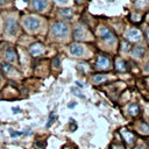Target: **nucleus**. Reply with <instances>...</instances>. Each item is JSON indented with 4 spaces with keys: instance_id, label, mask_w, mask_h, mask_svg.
Returning <instances> with one entry per match:
<instances>
[{
    "instance_id": "nucleus-33",
    "label": "nucleus",
    "mask_w": 149,
    "mask_h": 149,
    "mask_svg": "<svg viewBox=\"0 0 149 149\" xmlns=\"http://www.w3.org/2000/svg\"><path fill=\"white\" fill-rule=\"evenodd\" d=\"M147 21L149 22V14H148V16H147Z\"/></svg>"
},
{
    "instance_id": "nucleus-17",
    "label": "nucleus",
    "mask_w": 149,
    "mask_h": 149,
    "mask_svg": "<svg viewBox=\"0 0 149 149\" xmlns=\"http://www.w3.org/2000/svg\"><path fill=\"white\" fill-rule=\"evenodd\" d=\"M128 113L132 115V116H136L140 114V107L137 104H132L129 107H128Z\"/></svg>"
},
{
    "instance_id": "nucleus-34",
    "label": "nucleus",
    "mask_w": 149,
    "mask_h": 149,
    "mask_svg": "<svg viewBox=\"0 0 149 149\" xmlns=\"http://www.w3.org/2000/svg\"><path fill=\"white\" fill-rule=\"evenodd\" d=\"M148 41H149V31H148Z\"/></svg>"
},
{
    "instance_id": "nucleus-9",
    "label": "nucleus",
    "mask_w": 149,
    "mask_h": 149,
    "mask_svg": "<svg viewBox=\"0 0 149 149\" xmlns=\"http://www.w3.org/2000/svg\"><path fill=\"white\" fill-rule=\"evenodd\" d=\"M69 50H70V54L74 57H81L85 52V49L81 44L79 43H72L70 47H69Z\"/></svg>"
},
{
    "instance_id": "nucleus-18",
    "label": "nucleus",
    "mask_w": 149,
    "mask_h": 149,
    "mask_svg": "<svg viewBox=\"0 0 149 149\" xmlns=\"http://www.w3.org/2000/svg\"><path fill=\"white\" fill-rule=\"evenodd\" d=\"M106 79H107V76L106 74H102V73H98V74H94L92 77V81L94 84H100V83L105 81Z\"/></svg>"
},
{
    "instance_id": "nucleus-15",
    "label": "nucleus",
    "mask_w": 149,
    "mask_h": 149,
    "mask_svg": "<svg viewBox=\"0 0 149 149\" xmlns=\"http://www.w3.org/2000/svg\"><path fill=\"white\" fill-rule=\"evenodd\" d=\"M59 13H61V15H62L63 17H65V19H68V20H71L72 16H73V12H72L71 8H62V9L59 10Z\"/></svg>"
},
{
    "instance_id": "nucleus-14",
    "label": "nucleus",
    "mask_w": 149,
    "mask_h": 149,
    "mask_svg": "<svg viewBox=\"0 0 149 149\" xmlns=\"http://www.w3.org/2000/svg\"><path fill=\"white\" fill-rule=\"evenodd\" d=\"M1 68H2V70L7 73V74H16V71H15V69L13 68V65H10L9 63H1Z\"/></svg>"
},
{
    "instance_id": "nucleus-30",
    "label": "nucleus",
    "mask_w": 149,
    "mask_h": 149,
    "mask_svg": "<svg viewBox=\"0 0 149 149\" xmlns=\"http://www.w3.org/2000/svg\"><path fill=\"white\" fill-rule=\"evenodd\" d=\"M35 146H36V147H42V143H41V142H36Z\"/></svg>"
},
{
    "instance_id": "nucleus-5",
    "label": "nucleus",
    "mask_w": 149,
    "mask_h": 149,
    "mask_svg": "<svg viewBox=\"0 0 149 149\" xmlns=\"http://www.w3.org/2000/svg\"><path fill=\"white\" fill-rule=\"evenodd\" d=\"M5 30L8 35L10 36H15L17 34V30H19V24H17V21L15 17H8L6 20V23H5Z\"/></svg>"
},
{
    "instance_id": "nucleus-20",
    "label": "nucleus",
    "mask_w": 149,
    "mask_h": 149,
    "mask_svg": "<svg viewBox=\"0 0 149 149\" xmlns=\"http://www.w3.org/2000/svg\"><path fill=\"white\" fill-rule=\"evenodd\" d=\"M135 6L137 8H144L146 6H148V1L147 0H136Z\"/></svg>"
},
{
    "instance_id": "nucleus-6",
    "label": "nucleus",
    "mask_w": 149,
    "mask_h": 149,
    "mask_svg": "<svg viewBox=\"0 0 149 149\" xmlns=\"http://www.w3.org/2000/svg\"><path fill=\"white\" fill-rule=\"evenodd\" d=\"M125 37H126V40L129 41V42H139V41H141V38H142V34H141V31H140L139 29H136V28H130V29H128V30L125 33Z\"/></svg>"
},
{
    "instance_id": "nucleus-28",
    "label": "nucleus",
    "mask_w": 149,
    "mask_h": 149,
    "mask_svg": "<svg viewBox=\"0 0 149 149\" xmlns=\"http://www.w3.org/2000/svg\"><path fill=\"white\" fill-rule=\"evenodd\" d=\"M76 85H77L78 87H83V84H81L80 81H76Z\"/></svg>"
},
{
    "instance_id": "nucleus-31",
    "label": "nucleus",
    "mask_w": 149,
    "mask_h": 149,
    "mask_svg": "<svg viewBox=\"0 0 149 149\" xmlns=\"http://www.w3.org/2000/svg\"><path fill=\"white\" fill-rule=\"evenodd\" d=\"M6 2H7V0H0V5H3Z\"/></svg>"
},
{
    "instance_id": "nucleus-19",
    "label": "nucleus",
    "mask_w": 149,
    "mask_h": 149,
    "mask_svg": "<svg viewBox=\"0 0 149 149\" xmlns=\"http://www.w3.org/2000/svg\"><path fill=\"white\" fill-rule=\"evenodd\" d=\"M121 44H122V51L123 52H127V51H129L130 50V44H129V42L128 41H126V40H123L122 42H121Z\"/></svg>"
},
{
    "instance_id": "nucleus-11",
    "label": "nucleus",
    "mask_w": 149,
    "mask_h": 149,
    "mask_svg": "<svg viewBox=\"0 0 149 149\" xmlns=\"http://www.w3.org/2000/svg\"><path fill=\"white\" fill-rule=\"evenodd\" d=\"M5 58H6V61H7L8 63H14V62H16V52H15V50H14L13 48L8 47V48L6 49V51H5Z\"/></svg>"
},
{
    "instance_id": "nucleus-3",
    "label": "nucleus",
    "mask_w": 149,
    "mask_h": 149,
    "mask_svg": "<svg viewBox=\"0 0 149 149\" xmlns=\"http://www.w3.org/2000/svg\"><path fill=\"white\" fill-rule=\"evenodd\" d=\"M99 35H100L101 40H102L104 42H106L107 44H114L115 41H116L115 34H114L111 29H108V28H106V27H101V28L99 29Z\"/></svg>"
},
{
    "instance_id": "nucleus-27",
    "label": "nucleus",
    "mask_w": 149,
    "mask_h": 149,
    "mask_svg": "<svg viewBox=\"0 0 149 149\" xmlns=\"http://www.w3.org/2000/svg\"><path fill=\"white\" fill-rule=\"evenodd\" d=\"M13 111H14V113H19V112H20V108H19V107H14Z\"/></svg>"
},
{
    "instance_id": "nucleus-1",
    "label": "nucleus",
    "mask_w": 149,
    "mask_h": 149,
    "mask_svg": "<svg viewBox=\"0 0 149 149\" xmlns=\"http://www.w3.org/2000/svg\"><path fill=\"white\" fill-rule=\"evenodd\" d=\"M70 27L63 21H57L51 26V35L57 40H64L69 36Z\"/></svg>"
},
{
    "instance_id": "nucleus-24",
    "label": "nucleus",
    "mask_w": 149,
    "mask_h": 149,
    "mask_svg": "<svg viewBox=\"0 0 149 149\" xmlns=\"http://www.w3.org/2000/svg\"><path fill=\"white\" fill-rule=\"evenodd\" d=\"M72 92H73V94H76L77 97H79V98H81V99L84 98V95H83V94H80V92H79L78 90H74V88H72Z\"/></svg>"
},
{
    "instance_id": "nucleus-10",
    "label": "nucleus",
    "mask_w": 149,
    "mask_h": 149,
    "mask_svg": "<svg viewBox=\"0 0 149 149\" xmlns=\"http://www.w3.org/2000/svg\"><path fill=\"white\" fill-rule=\"evenodd\" d=\"M48 0H31V7L36 12H44L48 8Z\"/></svg>"
},
{
    "instance_id": "nucleus-13",
    "label": "nucleus",
    "mask_w": 149,
    "mask_h": 149,
    "mask_svg": "<svg viewBox=\"0 0 149 149\" xmlns=\"http://www.w3.org/2000/svg\"><path fill=\"white\" fill-rule=\"evenodd\" d=\"M143 54H144V48L141 47V45L134 47V48L132 49V55H133V57H135V58H141V57L143 56Z\"/></svg>"
},
{
    "instance_id": "nucleus-12",
    "label": "nucleus",
    "mask_w": 149,
    "mask_h": 149,
    "mask_svg": "<svg viewBox=\"0 0 149 149\" xmlns=\"http://www.w3.org/2000/svg\"><path fill=\"white\" fill-rule=\"evenodd\" d=\"M121 134H122V137H123V140L126 141L127 144H133V143H134L135 136H134V134H133L132 132H129V130H127V129H122V130H121Z\"/></svg>"
},
{
    "instance_id": "nucleus-7",
    "label": "nucleus",
    "mask_w": 149,
    "mask_h": 149,
    "mask_svg": "<svg viewBox=\"0 0 149 149\" xmlns=\"http://www.w3.org/2000/svg\"><path fill=\"white\" fill-rule=\"evenodd\" d=\"M45 51V45L41 42H35L29 47V54L33 57H38Z\"/></svg>"
},
{
    "instance_id": "nucleus-23",
    "label": "nucleus",
    "mask_w": 149,
    "mask_h": 149,
    "mask_svg": "<svg viewBox=\"0 0 149 149\" xmlns=\"http://www.w3.org/2000/svg\"><path fill=\"white\" fill-rule=\"evenodd\" d=\"M52 65L56 66V68H59V57H58V56H56V57L54 58V61H52Z\"/></svg>"
},
{
    "instance_id": "nucleus-21",
    "label": "nucleus",
    "mask_w": 149,
    "mask_h": 149,
    "mask_svg": "<svg viewBox=\"0 0 149 149\" xmlns=\"http://www.w3.org/2000/svg\"><path fill=\"white\" fill-rule=\"evenodd\" d=\"M56 118H57V114H56L55 112L50 113V115H49V120H48V123H47V127H50V126H51V123L56 120Z\"/></svg>"
},
{
    "instance_id": "nucleus-25",
    "label": "nucleus",
    "mask_w": 149,
    "mask_h": 149,
    "mask_svg": "<svg viewBox=\"0 0 149 149\" xmlns=\"http://www.w3.org/2000/svg\"><path fill=\"white\" fill-rule=\"evenodd\" d=\"M57 5H65V3H68L69 2V0H54Z\"/></svg>"
},
{
    "instance_id": "nucleus-35",
    "label": "nucleus",
    "mask_w": 149,
    "mask_h": 149,
    "mask_svg": "<svg viewBox=\"0 0 149 149\" xmlns=\"http://www.w3.org/2000/svg\"><path fill=\"white\" fill-rule=\"evenodd\" d=\"M24 1H28V0H24Z\"/></svg>"
},
{
    "instance_id": "nucleus-26",
    "label": "nucleus",
    "mask_w": 149,
    "mask_h": 149,
    "mask_svg": "<svg viewBox=\"0 0 149 149\" xmlns=\"http://www.w3.org/2000/svg\"><path fill=\"white\" fill-rule=\"evenodd\" d=\"M112 149H125V148L120 144H114V146H112Z\"/></svg>"
},
{
    "instance_id": "nucleus-4",
    "label": "nucleus",
    "mask_w": 149,
    "mask_h": 149,
    "mask_svg": "<svg viewBox=\"0 0 149 149\" xmlns=\"http://www.w3.org/2000/svg\"><path fill=\"white\" fill-rule=\"evenodd\" d=\"M90 37V31L87 30V28H85L84 26L77 24L73 29V38L76 41H84L87 40Z\"/></svg>"
},
{
    "instance_id": "nucleus-2",
    "label": "nucleus",
    "mask_w": 149,
    "mask_h": 149,
    "mask_svg": "<svg viewBox=\"0 0 149 149\" xmlns=\"http://www.w3.org/2000/svg\"><path fill=\"white\" fill-rule=\"evenodd\" d=\"M22 23H23V27L26 28V30H28L30 33H34V31L38 30V28L41 26L40 20L37 17H35V16H27V17H24Z\"/></svg>"
},
{
    "instance_id": "nucleus-36",
    "label": "nucleus",
    "mask_w": 149,
    "mask_h": 149,
    "mask_svg": "<svg viewBox=\"0 0 149 149\" xmlns=\"http://www.w3.org/2000/svg\"><path fill=\"white\" fill-rule=\"evenodd\" d=\"M0 79H1V76H0Z\"/></svg>"
},
{
    "instance_id": "nucleus-22",
    "label": "nucleus",
    "mask_w": 149,
    "mask_h": 149,
    "mask_svg": "<svg viewBox=\"0 0 149 149\" xmlns=\"http://www.w3.org/2000/svg\"><path fill=\"white\" fill-rule=\"evenodd\" d=\"M140 130L142 132V133H146V134H148L149 133V126L146 123V122H142L141 125H140Z\"/></svg>"
},
{
    "instance_id": "nucleus-32",
    "label": "nucleus",
    "mask_w": 149,
    "mask_h": 149,
    "mask_svg": "<svg viewBox=\"0 0 149 149\" xmlns=\"http://www.w3.org/2000/svg\"><path fill=\"white\" fill-rule=\"evenodd\" d=\"M74 1H76V2H77V3H81V2H83V1H84V0H74Z\"/></svg>"
},
{
    "instance_id": "nucleus-29",
    "label": "nucleus",
    "mask_w": 149,
    "mask_h": 149,
    "mask_svg": "<svg viewBox=\"0 0 149 149\" xmlns=\"http://www.w3.org/2000/svg\"><path fill=\"white\" fill-rule=\"evenodd\" d=\"M74 106H76V102H72V104H70V105H69V107H70V108H72V107H74Z\"/></svg>"
},
{
    "instance_id": "nucleus-16",
    "label": "nucleus",
    "mask_w": 149,
    "mask_h": 149,
    "mask_svg": "<svg viewBox=\"0 0 149 149\" xmlns=\"http://www.w3.org/2000/svg\"><path fill=\"white\" fill-rule=\"evenodd\" d=\"M115 69L118 70V71H121V72H125L126 70H127V65H126V62L123 61V59H116V62H115Z\"/></svg>"
},
{
    "instance_id": "nucleus-8",
    "label": "nucleus",
    "mask_w": 149,
    "mask_h": 149,
    "mask_svg": "<svg viewBox=\"0 0 149 149\" xmlns=\"http://www.w3.org/2000/svg\"><path fill=\"white\" fill-rule=\"evenodd\" d=\"M95 68L99 69V70H107L111 68V59L107 57V56H104V55H100L97 57V61H95Z\"/></svg>"
}]
</instances>
